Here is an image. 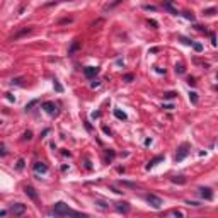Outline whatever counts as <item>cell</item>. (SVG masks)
<instances>
[{"label": "cell", "mask_w": 218, "mask_h": 218, "mask_svg": "<svg viewBox=\"0 0 218 218\" xmlns=\"http://www.w3.org/2000/svg\"><path fill=\"white\" fill-rule=\"evenodd\" d=\"M53 213H54V216H58V218H67V216H70V218H89V215H87V213L75 211V210L68 208V205H65L63 201L54 203Z\"/></svg>", "instance_id": "obj_1"}, {"label": "cell", "mask_w": 218, "mask_h": 218, "mask_svg": "<svg viewBox=\"0 0 218 218\" xmlns=\"http://www.w3.org/2000/svg\"><path fill=\"white\" fill-rule=\"evenodd\" d=\"M187 154H189V143H182L179 148H177V154H176V160L181 162L184 160V159L187 157Z\"/></svg>", "instance_id": "obj_2"}, {"label": "cell", "mask_w": 218, "mask_h": 218, "mask_svg": "<svg viewBox=\"0 0 218 218\" xmlns=\"http://www.w3.org/2000/svg\"><path fill=\"white\" fill-rule=\"evenodd\" d=\"M41 107L45 109V111L48 112V114H56V112H58L56 104L51 102V101H46V102H43V104H41Z\"/></svg>", "instance_id": "obj_3"}, {"label": "cell", "mask_w": 218, "mask_h": 218, "mask_svg": "<svg viewBox=\"0 0 218 218\" xmlns=\"http://www.w3.org/2000/svg\"><path fill=\"white\" fill-rule=\"evenodd\" d=\"M147 201L150 203V206H154L155 210H159L162 206V199L159 198V196H155V194H148L147 196Z\"/></svg>", "instance_id": "obj_4"}, {"label": "cell", "mask_w": 218, "mask_h": 218, "mask_svg": "<svg viewBox=\"0 0 218 218\" xmlns=\"http://www.w3.org/2000/svg\"><path fill=\"white\" fill-rule=\"evenodd\" d=\"M10 211H12L16 216H21V215H24V211H26V205H22V203H16V205L10 206Z\"/></svg>", "instance_id": "obj_5"}, {"label": "cell", "mask_w": 218, "mask_h": 218, "mask_svg": "<svg viewBox=\"0 0 218 218\" xmlns=\"http://www.w3.org/2000/svg\"><path fill=\"white\" fill-rule=\"evenodd\" d=\"M83 75H85L87 78H94V77L99 75V68L97 67H87V68H83Z\"/></svg>", "instance_id": "obj_6"}, {"label": "cell", "mask_w": 218, "mask_h": 218, "mask_svg": "<svg viewBox=\"0 0 218 218\" xmlns=\"http://www.w3.org/2000/svg\"><path fill=\"white\" fill-rule=\"evenodd\" d=\"M199 194H201L203 199H206V201H211L213 199V192L210 187H199Z\"/></svg>", "instance_id": "obj_7"}, {"label": "cell", "mask_w": 218, "mask_h": 218, "mask_svg": "<svg viewBox=\"0 0 218 218\" xmlns=\"http://www.w3.org/2000/svg\"><path fill=\"white\" fill-rule=\"evenodd\" d=\"M34 172L36 174H46L48 172V165L45 162H36L34 164Z\"/></svg>", "instance_id": "obj_8"}, {"label": "cell", "mask_w": 218, "mask_h": 218, "mask_svg": "<svg viewBox=\"0 0 218 218\" xmlns=\"http://www.w3.org/2000/svg\"><path fill=\"white\" fill-rule=\"evenodd\" d=\"M24 191H26V194H27L31 199L38 201V192H36V189H34L32 186H26V187H24Z\"/></svg>", "instance_id": "obj_9"}, {"label": "cell", "mask_w": 218, "mask_h": 218, "mask_svg": "<svg viewBox=\"0 0 218 218\" xmlns=\"http://www.w3.org/2000/svg\"><path fill=\"white\" fill-rule=\"evenodd\" d=\"M162 160H164V157H162V155H159V157H155L154 160H150V162L147 164V170H150L152 167H155V165H157L159 162H162Z\"/></svg>", "instance_id": "obj_10"}, {"label": "cell", "mask_w": 218, "mask_h": 218, "mask_svg": "<svg viewBox=\"0 0 218 218\" xmlns=\"http://www.w3.org/2000/svg\"><path fill=\"white\" fill-rule=\"evenodd\" d=\"M116 208H118V211H123V213H128L130 211V205H128V203H118Z\"/></svg>", "instance_id": "obj_11"}, {"label": "cell", "mask_w": 218, "mask_h": 218, "mask_svg": "<svg viewBox=\"0 0 218 218\" xmlns=\"http://www.w3.org/2000/svg\"><path fill=\"white\" fill-rule=\"evenodd\" d=\"M114 116L118 119H121V121H125V119L128 118V116H126V112H123L121 109H114Z\"/></svg>", "instance_id": "obj_12"}, {"label": "cell", "mask_w": 218, "mask_h": 218, "mask_svg": "<svg viewBox=\"0 0 218 218\" xmlns=\"http://www.w3.org/2000/svg\"><path fill=\"white\" fill-rule=\"evenodd\" d=\"M172 182H179V184H184V182H186V179H184V177L182 176H176V177H172Z\"/></svg>", "instance_id": "obj_13"}, {"label": "cell", "mask_w": 218, "mask_h": 218, "mask_svg": "<svg viewBox=\"0 0 218 218\" xmlns=\"http://www.w3.org/2000/svg\"><path fill=\"white\" fill-rule=\"evenodd\" d=\"M164 9H169L170 12H172V14H176V16H177V10H176V9H174V7H172V3H170V2L164 3Z\"/></svg>", "instance_id": "obj_14"}, {"label": "cell", "mask_w": 218, "mask_h": 218, "mask_svg": "<svg viewBox=\"0 0 218 218\" xmlns=\"http://www.w3.org/2000/svg\"><path fill=\"white\" fill-rule=\"evenodd\" d=\"M189 99L192 104H198V94L196 92H189Z\"/></svg>", "instance_id": "obj_15"}, {"label": "cell", "mask_w": 218, "mask_h": 218, "mask_svg": "<svg viewBox=\"0 0 218 218\" xmlns=\"http://www.w3.org/2000/svg\"><path fill=\"white\" fill-rule=\"evenodd\" d=\"M53 85H54V90H56V92H63V87L60 85V82H58V80H54Z\"/></svg>", "instance_id": "obj_16"}, {"label": "cell", "mask_w": 218, "mask_h": 218, "mask_svg": "<svg viewBox=\"0 0 218 218\" xmlns=\"http://www.w3.org/2000/svg\"><path fill=\"white\" fill-rule=\"evenodd\" d=\"M38 102H39V101H38V99H34V101H31V102H29V104H27V106H26V111H31V107H34V106H36V104H38Z\"/></svg>", "instance_id": "obj_17"}, {"label": "cell", "mask_w": 218, "mask_h": 218, "mask_svg": "<svg viewBox=\"0 0 218 218\" xmlns=\"http://www.w3.org/2000/svg\"><path fill=\"white\" fill-rule=\"evenodd\" d=\"M174 97H176V94H174V92H165V94H164V99H174Z\"/></svg>", "instance_id": "obj_18"}, {"label": "cell", "mask_w": 218, "mask_h": 218, "mask_svg": "<svg viewBox=\"0 0 218 218\" xmlns=\"http://www.w3.org/2000/svg\"><path fill=\"white\" fill-rule=\"evenodd\" d=\"M182 16H184V17H186V19H187V21H194V16H192V14H189V12H184V14H182Z\"/></svg>", "instance_id": "obj_19"}, {"label": "cell", "mask_w": 218, "mask_h": 218, "mask_svg": "<svg viewBox=\"0 0 218 218\" xmlns=\"http://www.w3.org/2000/svg\"><path fill=\"white\" fill-rule=\"evenodd\" d=\"M192 48H194L196 51H201V50H203V46L199 45V43H194V45H192Z\"/></svg>", "instance_id": "obj_20"}, {"label": "cell", "mask_w": 218, "mask_h": 218, "mask_svg": "<svg viewBox=\"0 0 218 218\" xmlns=\"http://www.w3.org/2000/svg\"><path fill=\"white\" fill-rule=\"evenodd\" d=\"M22 167H24V160H22V159H19V160H17V169H22Z\"/></svg>", "instance_id": "obj_21"}, {"label": "cell", "mask_w": 218, "mask_h": 218, "mask_svg": "<svg viewBox=\"0 0 218 218\" xmlns=\"http://www.w3.org/2000/svg\"><path fill=\"white\" fill-rule=\"evenodd\" d=\"M77 48H78V43H73V45H72V48H70V51H68V53L72 54V53L75 51V50H77Z\"/></svg>", "instance_id": "obj_22"}, {"label": "cell", "mask_w": 218, "mask_h": 218, "mask_svg": "<svg viewBox=\"0 0 218 218\" xmlns=\"http://www.w3.org/2000/svg\"><path fill=\"white\" fill-rule=\"evenodd\" d=\"M31 138H32V133H31V131H26V133H24V140H31Z\"/></svg>", "instance_id": "obj_23"}, {"label": "cell", "mask_w": 218, "mask_h": 218, "mask_svg": "<svg viewBox=\"0 0 218 218\" xmlns=\"http://www.w3.org/2000/svg\"><path fill=\"white\" fill-rule=\"evenodd\" d=\"M176 72H177V73H184V67H182V65H179V67H176Z\"/></svg>", "instance_id": "obj_24"}, {"label": "cell", "mask_w": 218, "mask_h": 218, "mask_svg": "<svg viewBox=\"0 0 218 218\" xmlns=\"http://www.w3.org/2000/svg\"><path fill=\"white\" fill-rule=\"evenodd\" d=\"M143 9L145 10H157V7H154V5H143Z\"/></svg>", "instance_id": "obj_25"}, {"label": "cell", "mask_w": 218, "mask_h": 218, "mask_svg": "<svg viewBox=\"0 0 218 218\" xmlns=\"http://www.w3.org/2000/svg\"><path fill=\"white\" fill-rule=\"evenodd\" d=\"M90 85H92V89H96V87H99V85H101V82H99V80H94L92 83H90Z\"/></svg>", "instance_id": "obj_26"}, {"label": "cell", "mask_w": 218, "mask_h": 218, "mask_svg": "<svg viewBox=\"0 0 218 218\" xmlns=\"http://www.w3.org/2000/svg\"><path fill=\"white\" fill-rule=\"evenodd\" d=\"M211 36V43H213V46H216V36L215 34H210Z\"/></svg>", "instance_id": "obj_27"}, {"label": "cell", "mask_w": 218, "mask_h": 218, "mask_svg": "<svg viewBox=\"0 0 218 218\" xmlns=\"http://www.w3.org/2000/svg\"><path fill=\"white\" fill-rule=\"evenodd\" d=\"M125 80L126 82H131L133 80V75H125Z\"/></svg>", "instance_id": "obj_28"}, {"label": "cell", "mask_w": 218, "mask_h": 218, "mask_svg": "<svg viewBox=\"0 0 218 218\" xmlns=\"http://www.w3.org/2000/svg\"><path fill=\"white\" fill-rule=\"evenodd\" d=\"M7 99H9V101H16V97H14L12 94H7Z\"/></svg>", "instance_id": "obj_29"}, {"label": "cell", "mask_w": 218, "mask_h": 218, "mask_svg": "<svg viewBox=\"0 0 218 218\" xmlns=\"http://www.w3.org/2000/svg\"><path fill=\"white\" fill-rule=\"evenodd\" d=\"M148 24H150V26H154V27H157V26H159V24L155 22V21H148Z\"/></svg>", "instance_id": "obj_30"}]
</instances>
